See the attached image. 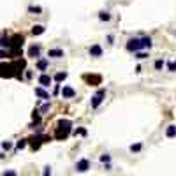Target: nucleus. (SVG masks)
<instances>
[{
	"instance_id": "obj_5",
	"label": "nucleus",
	"mask_w": 176,
	"mask_h": 176,
	"mask_svg": "<svg viewBox=\"0 0 176 176\" xmlns=\"http://www.w3.org/2000/svg\"><path fill=\"white\" fill-rule=\"evenodd\" d=\"M51 83H53V77H51L50 74L42 72V74L39 76V85H41V88H50Z\"/></svg>"
},
{
	"instance_id": "obj_14",
	"label": "nucleus",
	"mask_w": 176,
	"mask_h": 176,
	"mask_svg": "<svg viewBox=\"0 0 176 176\" xmlns=\"http://www.w3.org/2000/svg\"><path fill=\"white\" fill-rule=\"evenodd\" d=\"M0 50H11V37H0Z\"/></svg>"
},
{
	"instance_id": "obj_20",
	"label": "nucleus",
	"mask_w": 176,
	"mask_h": 176,
	"mask_svg": "<svg viewBox=\"0 0 176 176\" xmlns=\"http://www.w3.org/2000/svg\"><path fill=\"white\" fill-rule=\"evenodd\" d=\"M99 20H100V21H109V20H111V14L108 11H100L99 12Z\"/></svg>"
},
{
	"instance_id": "obj_19",
	"label": "nucleus",
	"mask_w": 176,
	"mask_h": 176,
	"mask_svg": "<svg viewBox=\"0 0 176 176\" xmlns=\"http://www.w3.org/2000/svg\"><path fill=\"white\" fill-rule=\"evenodd\" d=\"M56 83H62V81H65L67 79V72H56L55 74V77H53Z\"/></svg>"
},
{
	"instance_id": "obj_2",
	"label": "nucleus",
	"mask_w": 176,
	"mask_h": 176,
	"mask_svg": "<svg viewBox=\"0 0 176 176\" xmlns=\"http://www.w3.org/2000/svg\"><path fill=\"white\" fill-rule=\"evenodd\" d=\"M152 48V37L144 35V37H132L127 41V50L132 53H138L141 50H150Z\"/></svg>"
},
{
	"instance_id": "obj_1",
	"label": "nucleus",
	"mask_w": 176,
	"mask_h": 176,
	"mask_svg": "<svg viewBox=\"0 0 176 176\" xmlns=\"http://www.w3.org/2000/svg\"><path fill=\"white\" fill-rule=\"evenodd\" d=\"M27 60H18L12 64H0V77H18L21 79V69H25Z\"/></svg>"
},
{
	"instance_id": "obj_21",
	"label": "nucleus",
	"mask_w": 176,
	"mask_h": 176,
	"mask_svg": "<svg viewBox=\"0 0 176 176\" xmlns=\"http://www.w3.org/2000/svg\"><path fill=\"white\" fill-rule=\"evenodd\" d=\"M11 148H12V143H11V141H4V143H2V150H4V152H9Z\"/></svg>"
},
{
	"instance_id": "obj_8",
	"label": "nucleus",
	"mask_w": 176,
	"mask_h": 176,
	"mask_svg": "<svg viewBox=\"0 0 176 176\" xmlns=\"http://www.w3.org/2000/svg\"><path fill=\"white\" fill-rule=\"evenodd\" d=\"M60 94H62V97H64V99H72V97H74V95H76V90H74V88L72 86H64L60 90Z\"/></svg>"
},
{
	"instance_id": "obj_23",
	"label": "nucleus",
	"mask_w": 176,
	"mask_h": 176,
	"mask_svg": "<svg viewBox=\"0 0 176 176\" xmlns=\"http://www.w3.org/2000/svg\"><path fill=\"white\" fill-rule=\"evenodd\" d=\"M136 58H138V60H144V58H148V53H144V51H138V53H136Z\"/></svg>"
},
{
	"instance_id": "obj_31",
	"label": "nucleus",
	"mask_w": 176,
	"mask_h": 176,
	"mask_svg": "<svg viewBox=\"0 0 176 176\" xmlns=\"http://www.w3.org/2000/svg\"><path fill=\"white\" fill-rule=\"evenodd\" d=\"M48 111H50V104H44V106H41L39 113H48Z\"/></svg>"
},
{
	"instance_id": "obj_15",
	"label": "nucleus",
	"mask_w": 176,
	"mask_h": 176,
	"mask_svg": "<svg viewBox=\"0 0 176 176\" xmlns=\"http://www.w3.org/2000/svg\"><path fill=\"white\" fill-rule=\"evenodd\" d=\"M85 79H86L90 85H99L102 77H100V76H92V74H86V76H85Z\"/></svg>"
},
{
	"instance_id": "obj_9",
	"label": "nucleus",
	"mask_w": 176,
	"mask_h": 176,
	"mask_svg": "<svg viewBox=\"0 0 176 176\" xmlns=\"http://www.w3.org/2000/svg\"><path fill=\"white\" fill-rule=\"evenodd\" d=\"M48 56H50V58H56V60H58V58H64V56H65V51L60 50V48H55V50H50V51H48Z\"/></svg>"
},
{
	"instance_id": "obj_13",
	"label": "nucleus",
	"mask_w": 176,
	"mask_h": 176,
	"mask_svg": "<svg viewBox=\"0 0 176 176\" xmlns=\"http://www.w3.org/2000/svg\"><path fill=\"white\" fill-rule=\"evenodd\" d=\"M35 95H37V97H41L42 100H46V102L50 100V94H48V92H46L44 88H41V86L35 88Z\"/></svg>"
},
{
	"instance_id": "obj_29",
	"label": "nucleus",
	"mask_w": 176,
	"mask_h": 176,
	"mask_svg": "<svg viewBox=\"0 0 176 176\" xmlns=\"http://www.w3.org/2000/svg\"><path fill=\"white\" fill-rule=\"evenodd\" d=\"M167 69H169L171 72H176V62H169V64H167Z\"/></svg>"
},
{
	"instance_id": "obj_7",
	"label": "nucleus",
	"mask_w": 176,
	"mask_h": 176,
	"mask_svg": "<svg viewBox=\"0 0 176 176\" xmlns=\"http://www.w3.org/2000/svg\"><path fill=\"white\" fill-rule=\"evenodd\" d=\"M41 50H42L41 44H32L30 50H28V56H30V58H39V56H41Z\"/></svg>"
},
{
	"instance_id": "obj_24",
	"label": "nucleus",
	"mask_w": 176,
	"mask_h": 176,
	"mask_svg": "<svg viewBox=\"0 0 176 176\" xmlns=\"http://www.w3.org/2000/svg\"><path fill=\"white\" fill-rule=\"evenodd\" d=\"M28 12H42V7H39V6H30V7H28Z\"/></svg>"
},
{
	"instance_id": "obj_26",
	"label": "nucleus",
	"mask_w": 176,
	"mask_h": 176,
	"mask_svg": "<svg viewBox=\"0 0 176 176\" xmlns=\"http://www.w3.org/2000/svg\"><path fill=\"white\" fill-rule=\"evenodd\" d=\"M141 148H143V144L141 143H136L130 146V152H141Z\"/></svg>"
},
{
	"instance_id": "obj_10",
	"label": "nucleus",
	"mask_w": 176,
	"mask_h": 176,
	"mask_svg": "<svg viewBox=\"0 0 176 176\" xmlns=\"http://www.w3.org/2000/svg\"><path fill=\"white\" fill-rule=\"evenodd\" d=\"M28 144L32 146V150H39L41 144H42V139H41V136H32V138L28 139Z\"/></svg>"
},
{
	"instance_id": "obj_17",
	"label": "nucleus",
	"mask_w": 176,
	"mask_h": 176,
	"mask_svg": "<svg viewBox=\"0 0 176 176\" xmlns=\"http://www.w3.org/2000/svg\"><path fill=\"white\" fill-rule=\"evenodd\" d=\"M27 146H28V139H25V138L20 139V141L16 143V152H21V150L27 148Z\"/></svg>"
},
{
	"instance_id": "obj_27",
	"label": "nucleus",
	"mask_w": 176,
	"mask_h": 176,
	"mask_svg": "<svg viewBox=\"0 0 176 176\" xmlns=\"http://www.w3.org/2000/svg\"><path fill=\"white\" fill-rule=\"evenodd\" d=\"M100 162H106V164H109V162H111V155H108V153L100 155Z\"/></svg>"
},
{
	"instance_id": "obj_3",
	"label": "nucleus",
	"mask_w": 176,
	"mask_h": 176,
	"mask_svg": "<svg viewBox=\"0 0 176 176\" xmlns=\"http://www.w3.org/2000/svg\"><path fill=\"white\" fill-rule=\"evenodd\" d=\"M71 129H72V121L71 120H58V123H56V132H55V139H58V141L67 139L69 138V134H71Z\"/></svg>"
},
{
	"instance_id": "obj_11",
	"label": "nucleus",
	"mask_w": 176,
	"mask_h": 176,
	"mask_svg": "<svg viewBox=\"0 0 176 176\" xmlns=\"http://www.w3.org/2000/svg\"><path fill=\"white\" fill-rule=\"evenodd\" d=\"M48 65H50V60H46V58H37V64H35V69L41 72H44L46 69H48Z\"/></svg>"
},
{
	"instance_id": "obj_16",
	"label": "nucleus",
	"mask_w": 176,
	"mask_h": 176,
	"mask_svg": "<svg viewBox=\"0 0 176 176\" xmlns=\"http://www.w3.org/2000/svg\"><path fill=\"white\" fill-rule=\"evenodd\" d=\"M44 32H46V28H44L42 25H33V27H32V33H33V35H42Z\"/></svg>"
},
{
	"instance_id": "obj_32",
	"label": "nucleus",
	"mask_w": 176,
	"mask_h": 176,
	"mask_svg": "<svg viewBox=\"0 0 176 176\" xmlns=\"http://www.w3.org/2000/svg\"><path fill=\"white\" fill-rule=\"evenodd\" d=\"M42 176H51V169H50V165H46V167H44Z\"/></svg>"
},
{
	"instance_id": "obj_22",
	"label": "nucleus",
	"mask_w": 176,
	"mask_h": 176,
	"mask_svg": "<svg viewBox=\"0 0 176 176\" xmlns=\"http://www.w3.org/2000/svg\"><path fill=\"white\" fill-rule=\"evenodd\" d=\"M0 176H18V173L14 169H7V171H4Z\"/></svg>"
},
{
	"instance_id": "obj_25",
	"label": "nucleus",
	"mask_w": 176,
	"mask_h": 176,
	"mask_svg": "<svg viewBox=\"0 0 176 176\" xmlns=\"http://www.w3.org/2000/svg\"><path fill=\"white\" fill-rule=\"evenodd\" d=\"M74 136H86V129H76V130H74Z\"/></svg>"
},
{
	"instance_id": "obj_28",
	"label": "nucleus",
	"mask_w": 176,
	"mask_h": 176,
	"mask_svg": "<svg viewBox=\"0 0 176 176\" xmlns=\"http://www.w3.org/2000/svg\"><path fill=\"white\" fill-rule=\"evenodd\" d=\"M164 65H165V62H164V60H157V62H155V69H157V71H160V69H162Z\"/></svg>"
},
{
	"instance_id": "obj_6",
	"label": "nucleus",
	"mask_w": 176,
	"mask_h": 176,
	"mask_svg": "<svg viewBox=\"0 0 176 176\" xmlns=\"http://www.w3.org/2000/svg\"><path fill=\"white\" fill-rule=\"evenodd\" d=\"M90 169V160L88 159H81L76 162V171L77 173H86Z\"/></svg>"
},
{
	"instance_id": "obj_18",
	"label": "nucleus",
	"mask_w": 176,
	"mask_h": 176,
	"mask_svg": "<svg viewBox=\"0 0 176 176\" xmlns=\"http://www.w3.org/2000/svg\"><path fill=\"white\" fill-rule=\"evenodd\" d=\"M165 136L167 138H176V125H169L165 129Z\"/></svg>"
},
{
	"instance_id": "obj_30",
	"label": "nucleus",
	"mask_w": 176,
	"mask_h": 176,
	"mask_svg": "<svg viewBox=\"0 0 176 176\" xmlns=\"http://www.w3.org/2000/svg\"><path fill=\"white\" fill-rule=\"evenodd\" d=\"M9 56V51L7 50H0V60H4V58H7Z\"/></svg>"
},
{
	"instance_id": "obj_12",
	"label": "nucleus",
	"mask_w": 176,
	"mask_h": 176,
	"mask_svg": "<svg viewBox=\"0 0 176 176\" xmlns=\"http://www.w3.org/2000/svg\"><path fill=\"white\" fill-rule=\"evenodd\" d=\"M90 56H94V58L102 56V48H100L99 44H94V46L90 48Z\"/></svg>"
},
{
	"instance_id": "obj_4",
	"label": "nucleus",
	"mask_w": 176,
	"mask_h": 176,
	"mask_svg": "<svg viewBox=\"0 0 176 176\" xmlns=\"http://www.w3.org/2000/svg\"><path fill=\"white\" fill-rule=\"evenodd\" d=\"M104 97H106V90H104V88H100L99 92H97V94H95L94 97H92V102H90V106H92L94 109H97V108H99V106L102 104Z\"/></svg>"
}]
</instances>
